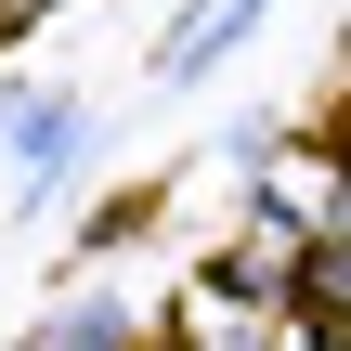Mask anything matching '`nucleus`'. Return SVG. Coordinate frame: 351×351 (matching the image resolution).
Returning <instances> with one entry per match:
<instances>
[{
    "instance_id": "obj_1",
    "label": "nucleus",
    "mask_w": 351,
    "mask_h": 351,
    "mask_svg": "<svg viewBox=\"0 0 351 351\" xmlns=\"http://www.w3.org/2000/svg\"><path fill=\"white\" fill-rule=\"evenodd\" d=\"M39 351H130V313H117V300H78L65 339H39Z\"/></svg>"
},
{
    "instance_id": "obj_2",
    "label": "nucleus",
    "mask_w": 351,
    "mask_h": 351,
    "mask_svg": "<svg viewBox=\"0 0 351 351\" xmlns=\"http://www.w3.org/2000/svg\"><path fill=\"white\" fill-rule=\"evenodd\" d=\"M247 13H261V0H208V13H195V26H182V39H169V65H208V52H221V39H234V26H247Z\"/></svg>"
}]
</instances>
